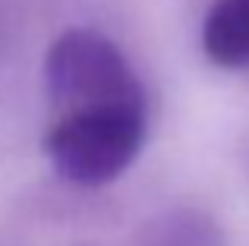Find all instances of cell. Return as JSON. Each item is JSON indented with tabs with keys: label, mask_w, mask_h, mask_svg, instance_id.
Masks as SVG:
<instances>
[{
	"label": "cell",
	"mask_w": 249,
	"mask_h": 246,
	"mask_svg": "<svg viewBox=\"0 0 249 246\" xmlns=\"http://www.w3.org/2000/svg\"><path fill=\"white\" fill-rule=\"evenodd\" d=\"M148 136V101L60 111L44 133V155L67 183H114L139 158Z\"/></svg>",
	"instance_id": "6da1fadb"
},
{
	"label": "cell",
	"mask_w": 249,
	"mask_h": 246,
	"mask_svg": "<svg viewBox=\"0 0 249 246\" xmlns=\"http://www.w3.org/2000/svg\"><path fill=\"white\" fill-rule=\"evenodd\" d=\"M133 246H231V240L212 211L177 205L142 224Z\"/></svg>",
	"instance_id": "277c9868"
},
{
	"label": "cell",
	"mask_w": 249,
	"mask_h": 246,
	"mask_svg": "<svg viewBox=\"0 0 249 246\" xmlns=\"http://www.w3.org/2000/svg\"><path fill=\"white\" fill-rule=\"evenodd\" d=\"M44 88L57 114L76 107L148 101L126 54L95 29H70L48 48Z\"/></svg>",
	"instance_id": "7a4b0ae2"
},
{
	"label": "cell",
	"mask_w": 249,
	"mask_h": 246,
	"mask_svg": "<svg viewBox=\"0 0 249 246\" xmlns=\"http://www.w3.org/2000/svg\"><path fill=\"white\" fill-rule=\"evenodd\" d=\"M202 51L221 70L249 67V0H214L202 22Z\"/></svg>",
	"instance_id": "3957f363"
}]
</instances>
